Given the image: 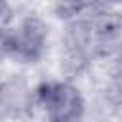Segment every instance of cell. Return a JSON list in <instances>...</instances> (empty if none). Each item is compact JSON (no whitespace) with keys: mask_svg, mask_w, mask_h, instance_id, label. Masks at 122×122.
Instances as JSON below:
<instances>
[{"mask_svg":"<svg viewBox=\"0 0 122 122\" xmlns=\"http://www.w3.org/2000/svg\"><path fill=\"white\" fill-rule=\"evenodd\" d=\"M107 2H109V0H107Z\"/></svg>","mask_w":122,"mask_h":122,"instance_id":"5","label":"cell"},{"mask_svg":"<svg viewBox=\"0 0 122 122\" xmlns=\"http://www.w3.org/2000/svg\"><path fill=\"white\" fill-rule=\"evenodd\" d=\"M46 38H48L46 25L40 19L30 17V19H25L21 27L6 40V50L17 59L34 61L42 55Z\"/></svg>","mask_w":122,"mask_h":122,"instance_id":"2","label":"cell"},{"mask_svg":"<svg viewBox=\"0 0 122 122\" xmlns=\"http://www.w3.org/2000/svg\"><path fill=\"white\" fill-rule=\"evenodd\" d=\"M11 8L4 2V0H0V30H4L10 23H11Z\"/></svg>","mask_w":122,"mask_h":122,"instance_id":"4","label":"cell"},{"mask_svg":"<svg viewBox=\"0 0 122 122\" xmlns=\"http://www.w3.org/2000/svg\"><path fill=\"white\" fill-rule=\"evenodd\" d=\"M82 0H61L59 4V13L65 15V17H71V15H76L82 8Z\"/></svg>","mask_w":122,"mask_h":122,"instance_id":"3","label":"cell"},{"mask_svg":"<svg viewBox=\"0 0 122 122\" xmlns=\"http://www.w3.org/2000/svg\"><path fill=\"white\" fill-rule=\"evenodd\" d=\"M40 103L48 116V122H76L82 114L84 103L69 84H48L40 90Z\"/></svg>","mask_w":122,"mask_h":122,"instance_id":"1","label":"cell"}]
</instances>
